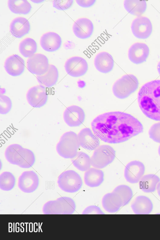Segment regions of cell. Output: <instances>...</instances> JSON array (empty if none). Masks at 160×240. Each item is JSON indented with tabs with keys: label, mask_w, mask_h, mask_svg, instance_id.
<instances>
[{
	"label": "cell",
	"mask_w": 160,
	"mask_h": 240,
	"mask_svg": "<svg viewBox=\"0 0 160 240\" xmlns=\"http://www.w3.org/2000/svg\"><path fill=\"white\" fill-rule=\"evenodd\" d=\"M95 135L102 141L109 143L125 141L143 131L141 122L131 115L120 111L105 113L92 121Z\"/></svg>",
	"instance_id": "1"
},
{
	"label": "cell",
	"mask_w": 160,
	"mask_h": 240,
	"mask_svg": "<svg viewBox=\"0 0 160 240\" xmlns=\"http://www.w3.org/2000/svg\"><path fill=\"white\" fill-rule=\"evenodd\" d=\"M138 101L144 115L160 121V80H152L143 85L138 91Z\"/></svg>",
	"instance_id": "2"
},
{
	"label": "cell",
	"mask_w": 160,
	"mask_h": 240,
	"mask_svg": "<svg viewBox=\"0 0 160 240\" xmlns=\"http://www.w3.org/2000/svg\"><path fill=\"white\" fill-rule=\"evenodd\" d=\"M79 146L78 135L75 132L69 131L62 135L56 145V149L61 157L72 159L76 155Z\"/></svg>",
	"instance_id": "3"
},
{
	"label": "cell",
	"mask_w": 160,
	"mask_h": 240,
	"mask_svg": "<svg viewBox=\"0 0 160 240\" xmlns=\"http://www.w3.org/2000/svg\"><path fill=\"white\" fill-rule=\"evenodd\" d=\"M75 208L76 205L72 199L62 197L46 202L42 207V211L44 214H71Z\"/></svg>",
	"instance_id": "4"
},
{
	"label": "cell",
	"mask_w": 160,
	"mask_h": 240,
	"mask_svg": "<svg viewBox=\"0 0 160 240\" xmlns=\"http://www.w3.org/2000/svg\"><path fill=\"white\" fill-rule=\"evenodd\" d=\"M138 84V80L134 75H125L115 82L112 87V92L117 98L123 99L135 92Z\"/></svg>",
	"instance_id": "5"
},
{
	"label": "cell",
	"mask_w": 160,
	"mask_h": 240,
	"mask_svg": "<svg viewBox=\"0 0 160 240\" xmlns=\"http://www.w3.org/2000/svg\"><path fill=\"white\" fill-rule=\"evenodd\" d=\"M57 183L62 190L68 193H74L78 191L82 184L79 175L72 170L62 172L58 177Z\"/></svg>",
	"instance_id": "6"
},
{
	"label": "cell",
	"mask_w": 160,
	"mask_h": 240,
	"mask_svg": "<svg viewBox=\"0 0 160 240\" xmlns=\"http://www.w3.org/2000/svg\"><path fill=\"white\" fill-rule=\"evenodd\" d=\"M115 157V151L108 145H102L95 149L92 156L91 165L98 168H103L111 163Z\"/></svg>",
	"instance_id": "7"
},
{
	"label": "cell",
	"mask_w": 160,
	"mask_h": 240,
	"mask_svg": "<svg viewBox=\"0 0 160 240\" xmlns=\"http://www.w3.org/2000/svg\"><path fill=\"white\" fill-rule=\"evenodd\" d=\"M26 97L28 104L34 108H40L46 103L48 94L46 87L41 85H37L30 88Z\"/></svg>",
	"instance_id": "8"
},
{
	"label": "cell",
	"mask_w": 160,
	"mask_h": 240,
	"mask_svg": "<svg viewBox=\"0 0 160 240\" xmlns=\"http://www.w3.org/2000/svg\"><path fill=\"white\" fill-rule=\"evenodd\" d=\"M152 25L150 19L147 17L140 16L134 19L131 25V29L136 38L145 39L148 38L152 31Z\"/></svg>",
	"instance_id": "9"
},
{
	"label": "cell",
	"mask_w": 160,
	"mask_h": 240,
	"mask_svg": "<svg viewBox=\"0 0 160 240\" xmlns=\"http://www.w3.org/2000/svg\"><path fill=\"white\" fill-rule=\"evenodd\" d=\"M49 65L47 58L41 54H34L27 60L28 69L37 75L44 74L48 71Z\"/></svg>",
	"instance_id": "10"
},
{
	"label": "cell",
	"mask_w": 160,
	"mask_h": 240,
	"mask_svg": "<svg viewBox=\"0 0 160 240\" xmlns=\"http://www.w3.org/2000/svg\"><path fill=\"white\" fill-rule=\"evenodd\" d=\"M67 74L73 77H78L84 75L88 69V64L83 58L74 56L68 59L64 65Z\"/></svg>",
	"instance_id": "11"
},
{
	"label": "cell",
	"mask_w": 160,
	"mask_h": 240,
	"mask_svg": "<svg viewBox=\"0 0 160 240\" xmlns=\"http://www.w3.org/2000/svg\"><path fill=\"white\" fill-rule=\"evenodd\" d=\"M39 182L38 176L35 172L32 171H25L18 178V186L22 191L30 193L37 189Z\"/></svg>",
	"instance_id": "12"
},
{
	"label": "cell",
	"mask_w": 160,
	"mask_h": 240,
	"mask_svg": "<svg viewBox=\"0 0 160 240\" xmlns=\"http://www.w3.org/2000/svg\"><path fill=\"white\" fill-rule=\"evenodd\" d=\"M145 167L142 163L133 161L128 163L124 171V176L126 181L131 183H136L139 181L144 174Z\"/></svg>",
	"instance_id": "13"
},
{
	"label": "cell",
	"mask_w": 160,
	"mask_h": 240,
	"mask_svg": "<svg viewBox=\"0 0 160 240\" xmlns=\"http://www.w3.org/2000/svg\"><path fill=\"white\" fill-rule=\"evenodd\" d=\"M63 119L69 126H79L84 121L85 118L84 112L80 107L72 105L67 108L63 114Z\"/></svg>",
	"instance_id": "14"
},
{
	"label": "cell",
	"mask_w": 160,
	"mask_h": 240,
	"mask_svg": "<svg viewBox=\"0 0 160 240\" xmlns=\"http://www.w3.org/2000/svg\"><path fill=\"white\" fill-rule=\"evenodd\" d=\"M149 53L148 45L142 43H133L129 48L128 56L129 59L133 63L138 64L145 61Z\"/></svg>",
	"instance_id": "15"
},
{
	"label": "cell",
	"mask_w": 160,
	"mask_h": 240,
	"mask_svg": "<svg viewBox=\"0 0 160 240\" xmlns=\"http://www.w3.org/2000/svg\"><path fill=\"white\" fill-rule=\"evenodd\" d=\"M92 22L86 18H81L76 20L72 26L74 34L78 38L86 39L90 37L93 30Z\"/></svg>",
	"instance_id": "16"
},
{
	"label": "cell",
	"mask_w": 160,
	"mask_h": 240,
	"mask_svg": "<svg viewBox=\"0 0 160 240\" xmlns=\"http://www.w3.org/2000/svg\"><path fill=\"white\" fill-rule=\"evenodd\" d=\"M78 136L80 145L86 149L93 150L99 146L100 142L98 137L94 135L88 128L81 130L78 133Z\"/></svg>",
	"instance_id": "17"
},
{
	"label": "cell",
	"mask_w": 160,
	"mask_h": 240,
	"mask_svg": "<svg viewBox=\"0 0 160 240\" xmlns=\"http://www.w3.org/2000/svg\"><path fill=\"white\" fill-rule=\"evenodd\" d=\"M24 67L23 59L17 54L12 55L7 58L4 64L6 71L13 76L20 75L24 71Z\"/></svg>",
	"instance_id": "18"
},
{
	"label": "cell",
	"mask_w": 160,
	"mask_h": 240,
	"mask_svg": "<svg viewBox=\"0 0 160 240\" xmlns=\"http://www.w3.org/2000/svg\"><path fill=\"white\" fill-rule=\"evenodd\" d=\"M62 40L57 33L48 32L44 34L41 37L40 43L42 48L48 52L57 50L60 47Z\"/></svg>",
	"instance_id": "19"
},
{
	"label": "cell",
	"mask_w": 160,
	"mask_h": 240,
	"mask_svg": "<svg viewBox=\"0 0 160 240\" xmlns=\"http://www.w3.org/2000/svg\"><path fill=\"white\" fill-rule=\"evenodd\" d=\"M94 63L97 69L104 73L111 71L114 66V61L112 56L106 52L98 53L95 58Z\"/></svg>",
	"instance_id": "20"
},
{
	"label": "cell",
	"mask_w": 160,
	"mask_h": 240,
	"mask_svg": "<svg viewBox=\"0 0 160 240\" xmlns=\"http://www.w3.org/2000/svg\"><path fill=\"white\" fill-rule=\"evenodd\" d=\"M30 25L28 20L22 17L14 19L10 25V31L17 38H21L29 32Z\"/></svg>",
	"instance_id": "21"
},
{
	"label": "cell",
	"mask_w": 160,
	"mask_h": 240,
	"mask_svg": "<svg viewBox=\"0 0 160 240\" xmlns=\"http://www.w3.org/2000/svg\"><path fill=\"white\" fill-rule=\"evenodd\" d=\"M102 203L104 210L109 213L116 212L122 206L121 197L118 194L113 191L104 196Z\"/></svg>",
	"instance_id": "22"
},
{
	"label": "cell",
	"mask_w": 160,
	"mask_h": 240,
	"mask_svg": "<svg viewBox=\"0 0 160 240\" xmlns=\"http://www.w3.org/2000/svg\"><path fill=\"white\" fill-rule=\"evenodd\" d=\"M131 207L136 214H150L153 209V204L151 200L144 196L137 197L132 202Z\"/></svg>",
	"instance_id": "23"
},
{
	"label": "cell",
	"mask_w": 160,
	"mask_h": 240,
	"mask_svg": "<svg viewBox=\"0 0 160 240\" xmlns=\"http://www.w3.org/2000/svg\"><path fill=\"white\" fill-rule=\"evenodd\" d=\"M58 77V72L57 68L53 65L50 64L48 71L44 74L37 75L38 83L46 87H50L57 83Z\"/></svg>",
	"instance_id": "24"
},
{
	"label": "cell",
	"mask_w": 160,
	"mask_h": 240,
	"mask_svg": "<svg viewBox=\"0 0 160 240\" xmlns=\"http://www.w3.org/2000/svg\"><path fill=\"white\" fill-rule=\"evenodd\" d=\"M84 181L88 186L93 187L101 185L104 180L103 171L96 168H90L86 171L84 176Z\"/></svg>",
	"instance_id": "25"
},
{
	"label": "cell",
	"mask_w": 160,
	"mask_h": 240,
	"mask_svg": "<svg viewBox=\"0 0 160 240\" xmlns=\"http://www.w3.org/2000/svg\"><path fill=\"white\" fill-rule=\"evenodd\" d=\"M24 148L20 145L14 144L9 145L5 151V156L10 163L18 166L22 158Z\"/></svg>",
	"instance_id": "26"
},
{
	"label": "cell",
	"mask_w": 160,
	"mask_h": 240,
	"mask_svg": "<svg viewBox=\"0 0 160 240\" xmlns=\"http://www.w3.org/2000/svg\"><path fill=\"white\" fill-rule=\"evenodd\" d=\"M160 181L159 178L153 174H148L143 176L139 181L140 189L145 193L154 192L157 184Z\"/></svg>",
	"instance_id": "27"
},
{
	"label": "cell",
	"mask_w": 160,
	"mask_h": 240,
	"mask_svg": "<svg viewBox=\"0 0 160 240\" xmlns=\"http://www.w3.org/2000/svg\"><path fill=\"white\" fill-rule=\"evenodd\" d=\"M123 5L128 13L138 17L143 13L147 8V3L145 0H125Z\"/></svg>",
	"instance_id": "28"
},
{
	"label": "cell",
	"mask_w": 160,
	"mask_h": 240,
	"mask_svg": "<svg viewBox=\"0 0 160 240\" xmlns=\"http://www.w3.org/2000/svg\"><path fill=\"white\" fill-rule=\"evenodd\" d=\"M8 4L10 11L16 14H27L32 8L31 4L26 0H8Z\"/></svg>",
	"instance_id": "29"
},
{
	"label": "cell",
	"mask_w": 160,
	"mask_h": 240,
	"mask_svg": "<svg viewBox=\"0 0 160 240\" xmlns=\"http://www.w3.org/2000/svg\"><path fill=\"white\" fill-rule=\"evenodd\" d=\"M71 161L74 166L81 171H87L91 165L90 157L82 151L78 152L76 156L72 159Z\"/></svg>",
	"instance_id": "30"
},
{
	"label": "cell",
	"mask_w": 160,
	"mask_h": 240,
	"mask_svg": "<svg viewBox=\"0 0 160 240\" xmlns=\"http://www.w3.org/2000/svg\"><path fill=\"white\" fill-rule=\"evenodd\" d=\"M19 49L20 53L24 57H30L33 56L36 51V43L32 38H26L20 43Z\"/></svg>",
	"instance_id": "31"
},
{
	"label": "cell",
	"mask_w": 160,
	"mask_h": 240,
	"mask_svg": "<svg viewBox=\"0 0 160 240\" xmlns=\"http://www.w3.org/2000/svg\"><path fill=\"white\" fill-rule=\"evenodd\" d=\"M15 179L10 172L4 171L0 175V188L3 191H9L14 187Z\"/></svg>",
	"instance_id": "32"
},
{
	"label": "cell",
	"mask_w": 160,
	"mask_h": 240,
	"mask_svg": "<svg viewBox=\"0 0 160 240\" xmlns=\"http://www.w3.org/2000/svg\"><path fill=\"white\" fill-rule=\"evenodd\" d=\"M118 194L121 197L122 206L127 205L131 199L132 191L131 188L126 185H120L117 186L112 191Z\"/></svg>",
	"instance_id": "33"
},
{
	"label": "cell",
	"mask_w": 160,
	"mask_h": 240,
	"mask_svg": "<svg viewBox=\"0 0 160 240\" xmlns=\"http://www.w3.org/2000/svg\"><path fill=\"white\" fill-rule=\"evenodd\" d=\"M35 155L31 150L24 148L22 160L18 165L23 168H28L32 167L35 162Z\"/></svg>",
	"instance_id": "34"
},
{
	"label": "cell",
	"mask_w": 160,
	"mask_h": 240,
	"mask_svg": "<svg viewBox=\"0 0 160 240\" xmlns=\"http://www.w3.org/2000/svg\"><path fill=\"white\" fill-rule=\"evenodd\" d=\"M12 107V103L10 98L5 95H0V113L4 115L8 113Z\"/></svg>",
	"instance_id": "35"
},
{
	"label": "cell",
	"mask_w": 160,
	"mask_h": 240,
	"mask_svg": "<svg viewBox=\"0 0 160 240\" xmlns=\"http://www.w3.org/2000/svg\"><path fill=\"white\" fill-rule=\"evenodd\" d=\"M149 137L155 142L160 143V122L153 124L150 128Z\"/></svg>",
	"instance_id": "36"
},
{
	"label": "cell",
	"mask_w": 160,
	"mask_h": 240,
	"mask_svg": "<svg viewBox=\"0 0 160 240\" xmlns=\"http://www.w3.org/2000/svg\"><path fill=\"white\" fill-rule=\"evenodd\" d=\"M53 7L59 10H65L69 8L73 3L72 0H54L52 2Z\"/></svg>",
	"instance_id": "37"
},
{
	"label": "cell",
	"mask_w": 160,
	"mask_h": 240,
	"mask_svg": "<svg viewBox=\"0 0 160 240\" xmlns=\"http://www.w3.org/2000/svg\"><path fill=\"white\" fill-rule=\"evenodd\" d=\"M82 214H103L104 213L101 210L100 208L96 206L92 205L88 206L83 211Z\"/></svg>",
	"instance_id": "38"
},
{
	"label": "cell",
	"mask_w": 160,
	"mask_h": 240,
	"mask_svg": "<svg viewBox=\"0 0 160 240\" xmlns=\"http://www.w3.org/2000/svg\"><path fill=\"white\" fill-rule=\"evenodd\" d=\"M77 3L79 6L83 8H88L93 5L95 0H76Z\"/></svg>",
	"instance_id": "39"
},
{
	"label": "cell",
	"mask_w": 160,
	"mask_h": 240,
	"mask_svg": "<svg viewBox=\"0 0 160 240\" xmlns=\"http://www.w3.org/2000/svg\"><path fill=\"white\" fill-rule=\"evenodd\" d=\"M156 188L158 194L160 197V182H159L157 184Z\"/></svg>",
	"instance_id": "40"
},
{
	"label": "cell",
	"mask_w": 160,
	"mask_h": 240,
	"mask_svg": "<svg viewBox=\"0 0 160 240\" xmlns=\"http://www.w3.org/2000/svg\"><path fill=\"white\" fill-rule=\"evenodd\" d=\"M157 70L158 73L160 75V61L158 62L157 65Z\"/></svg>",
	"instance_id": "41"
},
{
	"label": "cell",
	"mask_w": 160,
	"mask_h": 240,
	"mask_svg": "<svg viewBox=\"0 0 160 240\" xmlns=\"http://www.w3.org/2000/svg\"><path fill=\"white\" fill-rule=\"evenodd\" d=\"M32 2H33L34 3H39L41 2H42L43 1V0H32Z\"/></svg>",
	"instance_id": "42"
},
{
	"label": "cell",
	"mask_w": 160,
	"mask_h": 240,
	"mask_svg": "<svg viewBox=\"0 0 160 240\" xmlns=\"http://www.w3.org/2000/svg\"><path fill=\"white\" fill-rule=\"evenodd\" d=\"M158 152L159 156H160V145L159 146L158 148Z\"/></svg>",
	"instance_id": "43"
}]
</instances>
